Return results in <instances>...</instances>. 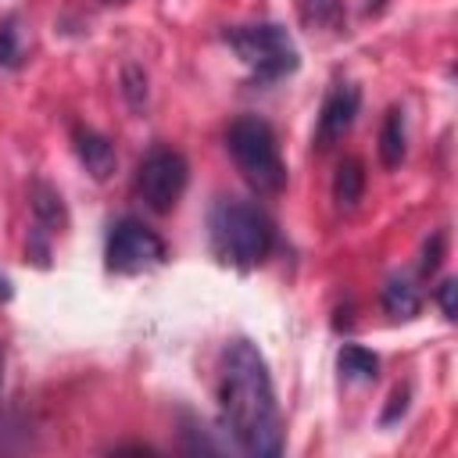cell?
Wrapping results in <instances>:
<instances>
[{
	"label": "cell",
	"instance_id": "obj_1",
	"mask_svg": "<svg viewBox=\"0 0 458 458\" xmlns=\"http://www.w3.org/2000/svg\"><path fill=\"white\" fill-rule=\"evenodd\" d=\"M222 415L233 440L258 458H276L283 451V419L272 390L268 365L261 351L236 336L222 351Z\"/></svg>",
	"mask_w": 458,
	"mask_h": 458
},
{
	"label": "cell",
	"instance_id": "obj_2",
	"mask_svg": "<svg viewBox=\"0 0 458 458\" xmlns=\"http://www.w3.org/2000/svg\"><path fill=\"white\" fill-rule=\"evenodd\" d=\"M208 225H211V243L222 254V261L240 265V268L261 265L276 243V229L268 215L250 200H236V197L218 200L211 208Z\"/></svg>",
	"mask_w": 458,
	"mask_h": 458
},
{
	"label": "cell",
	"instance_id": "obj_3",
	"mask_svg": "<svg viewBox=\"0 0 458 458\" xmlns=\"http://www.w3.org/2000/svg\"><path fill=\"white\" fill-rule=\"evenodd\" d=\"M225 150L236 161V172L247 179V186L261 197H272L286 186V165L279 157L276 132L265 118L243 114L225 132Z\"/></svg>",
	"mask_w": 458,
	"mask_h": 458
},
{
	"label": "cell",
	"instance_id": "obj_4",
	"mask_svg": "<svg viewBox=\"0 0 458 458\" xmlns=\"http://www.w3.org/2000/svg\"><path fill=\"white\" fill-rule=\"evenodd\" d=\"M229 50L250 68L258 82H276L297 72L301 54L290 39V32L276 21H258V25H229L225 29Z\"/></svg>",
	"mask_w": 458,
	"mask_h": 458
},
{
	"label": "cell",
	"instance_id": "obj_5",
	"mask_svg": "<svg viewBox=\"0 0 458 458\" xmlns=\"http://www.w3.org/2000/svg\"><path fill=\"white\" fill-rule=\"evenodd\" d=\"M186 182H190V165L172 147H154L136 168V193L157 215H168L179 204Z\"/></svg>",
	"mask_w": 458,
	"mask_h": 458
},
{
	"label": "cell",
	"instance_id": "obj_6",
	"mask_svg": "<svg viewBox=\"0 0 458 458\" xmlns=\"http://www.w3.org/2000/svg\"><path fill=\"white\" fill-rule=\"evenodd\" d=\"M104 258H107V268L111 272L136 276V272H147V268H154V265L165 261V240L150 225H143L140 218L125 215V218H118L111 225Z\"/></svg>",
	"mask_w": 458,
	"mask_h": 458
},
{
	"label": "cell",
	"instance_id": "obj_7",
	"mask_svg": "<svg viewBox=\"0 0 458 458\" xmlns=\"http://www.w3.org/2000/svg\"><path fill=\"white\" fill-rule=\"evenodd\" d=\"M358 107H361L358 86L336 82V86L326 93V100H322L318 125H315V147H318V150L336 147V143L351 132V125H354V118H358Z\"/></svg>",
	"mask_w": 458,
	"mask_h": 458
},
{
	"label": "cell",
	"instance_id": "obj_8",
	"mask_svg": "<svg viewBox=\"0 0 458 458\" xmlns=\"http://www.w3.org/2000/svg\"><path fill=\"white\" fill-rule=\"evenodd\" d=\"M75 154H79L82 168H86L93 179H100V182H104V179L114 172V165H118L114 143H111L107 136L93 132V129H79V132H75Z\"/></svg>",
	"mask_w": 458,
	"mask_h": 458
},
{
	"label": "cell",
	"instance_id": "obj_9",
	"mask_svg": "<svg viewBox=\"0 0 458 458\" xmlns=\"http://www.w3.org/2000/svg\"><path fill=\"white\" fill-rule=\"evenodd\" d=\"M29 200H32V215H36V229H43V233H61L64 225H68V211H64V200H61V193L50 186V182H43V179H36L32 182V193H29Z\"/></svg>",
	"mask_w": 458,
	"mask_h": 458
},
{
	"label": "cell",
	"instance_id": "obj_10",
	"mask_svg": "<svg viewBox=\"0 0 458 458\" xmlns=\"http://www.w3.org/2000/svg\"><path fill=\"white\" fill-rule=\"evenodd\" d=\"M404 150H408L404 111L401 107H390L386 118H383V129H379V157H383L386 168H397L404 161Z\"/></svg>",
	"mask_w": 458,
	"mask_h": 458
},
{
	"label": "cell",
	"instance_id": "obj_11",
	"mask_svg": "<svg viewBox=\"0 0 458 458\" xmlns=\"http://www.w3.org/2000/svg\"><path fill=\"white\" fill-rule=\"evenodd\" d=\"M365 193V165L358 157H344L333 175V200L340 208H354Z\"/></svg>",
	"mask_w": 458,
	"mask_h": 458
},
{
	"label": "cell",
	"instance_id": "obj_12",
	"mask_svg": "<svg viewBox=\"0 0 458 458\" xmlns=\"http://www.w3.org/2000/svg\"><path fill=\"white\" fill-rule=\"evenodd\" d=\"M383 311L386 315H394V318H415L419 315V308H422V297H419V290L408 283V279H401V276H394V279H386V286H383Z\"/></svg>",
	"mask_w": 458,
	"mask_h": 458
},
{
	"label": "cell",
	"instance_id": "obj_13",
	"mask_svg": "<svg viewBox=\"0 0 458 458\" xmlns=\"http://www.w3.org/2000/svg\"><path fill=\"white\" fill-rule=\"evenodd\" d=\"M336 365L354 383H372L379 376V358L369 347H361V344H344L340 354H336Z\"/></svg>",
	"mask_w": 458,
	"mask_h": 458
},
{
	"label": "cell",
	"instance_id": "obj_14",
	"mask_svg": "<svg viewBox=\"0 0 458 458\" xmlns=\"http://www.w3.org/2000/svg\"><path fill=\"white\" fill-rule=\"evenodd\" d=\"M297 11L308 29H329V32L344 29V0H301Z\"/></svg>",
	"mask_w": 458,
	"mask_h": 458
},
{
	"label": "cell",
	"instance_id": "obj_15",
	"mask_svg": "<svg viewBox=\"0 0 458 458\" xmlns=\"http://www.w3.org/2000/svg\"><path fill=\"white\" fill-rule=\"evenodd\" d=\"M25 64V47H21V29L18 14L0 18V68H21Z\"/></svg>",
	"mask_w": 458,
	"mask_h": 458
},
{
	"label": "cell",
	"instance_id": "obj_16",
	"mask_svg": "<svg viewBox=\"0 0 458 458\" xmlns=\"http://www.w3.org/2000/svg\"><path fill=\"white\" fill-rule=\"evenodd\" d=\"M122 97L132 111H143L147 107V72L140 64H125L122 68Z\"/></svg>",
	"mask_w": 458,
	"mask_h": 458
},
{
	"label": "cell",
	"instance_id": "obj_17",
	"mask_svg": "<svg viewBox=\"0 0 458 458\" xmlns=\"http://www.w3.org/2000/svg\"><path fill=\"white\" fill-rule=\"evenodd\" d=\"M444 243H447V236H444V233H433V240H426V247H422V276H433V272L440 268Z\"/></svg>",
	"mask_w": 458,
	"mask_h": 458
},
{
	"label": "cell",
	"instance_id": "obj_18",
	"mask_svg": "<svg viewBox=\"0 0 458 458\" xmlns=\"http://www.w3.org/2000/svg\"><path fill=\"white\" fill-rule=\"evenodd\" d=\"M437 304H440V311H444L447 322L458 318V283H454V279H444V283L437 286Z\"/></svg>",
	"mask_w": 458,
	"mask_h": 458
},
{
	"label": "cell",
	"instance_id": "obj_19",
	"mask_svg": "<svg viewBox=\"0 0 458 458\" xmlns=\"http://www.w3.org/2000/svg\"><path fill=\"white\" fill-rule=\"evenodd\" d=\"M404 408H408V390H394V394H390V408L383 411V422L390 426L397 415H404Z\"/></svg>",
	"mask_w": 458,
	"mask_h": 458
},
{
	"label": "cell",
	"instance_id": "obj_20",
	"mask_svg": "<svg viewBox=\"0 0 458 458\" xmlns=\"http://www.w3.org/2000/svg\"><path fill=\"white\" fill-rule=\"evenodd\" d=\"M14 297V286H11V279L0 272V301H11Z\"/></svg>",
	"mask_w": 458,
	"mask_h": 458
},
{
	"label": "cell",
	"instance_id": "obj_21",
	"mask_svg": "<svg viewBox=\"0 0 458 458\" xmlns=\"http://www.w3.org/2000/svg\"><path fill=\"white\" fill-rule=\"evenodd\" d=\"M383 4H386V0H369V11H379Z\"/></svg>",
	"mask_w": 458,
	"mask_h": 458
},
{
	"label": "cell",
	"instance_id": "obj_22",
	"mask_svg": "<svg viewBox=\"0 0 458 458\" xmlns=\"http://www.w3.org/2000/svg\"><path fill=\"white\" fill-rule=\"evenodd\" d=\"M100 4H129V0H100Z\"/></svg>",
	"mask_w": 458,
	"mask_h": 458
},
{
	"label": "cell",
	"instance_id": "obj_23",
	"mask_svg": "<svg viewBox=\"0 0 458 458\" xmlns=\"http://www.w3.org/2000/svg\"><path fill=\"white\" fill-rule=\"evenodd\" d=\"M0 365H4V361H0Z\"/></svg>",
	"mask_w": 458,
	"mask_h": 458
}]
</instances>
